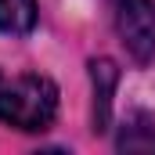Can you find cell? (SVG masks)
Masks as SVG:
<instances>
[{
	"mask_svg": "<svg viewBox=\"0 0 155 155\" xmlns=\"http://www.w3.org/2000/svg\"><path fill=\"white\" fill-rule=\"evenodd\" d=\"M58 112V87L40 72L18 76L0 90V119L15 130H47Z\"/></svg>",
	"mask_w": 155,
	"mask_h": 155,
	"instance_id": "obj_1",
	"label": "cell"
},
{
	"mask_svg": "<svg viewBox=\"0 0 155 155\" xmlns=\"http://www.w3.org/2000/svg\"><path fill=\"white\" fill-rule=\"evenodd\" d=\"M112 22L134 61L148 65L155 58V4L152 0H108Z\"/></svg>",
	"mask_w": 155,
	"mask_h": 155,
	"instance_id": "obj_2",
	"label": "cell"
},
{
	"mask_svg": "<svg viewBox=\"0 0 155 155\" xmlns=\"http://www.w3.org/2000/svg\"><path fill=\"white\" fill-rule=\"evenodd\" d=\"M90 79H94V130L105 134L112 119V94L119 83V69L112 58H94L90 61Z\"/></svg>",
	"mask_w": 155,
	"mask_h": 155,
	"instance_id": "obj_3",
	"label": "cell"
},
{
	"mask_svg": "<svg viewBox=\"0 0 155 155\" xmlns=\"http://www.w3.org/2000/svg\"><path fill=\"white\" fill-rule=\"evenodd\" d=\"M36 25V0H0V33L22 36Z\"/></svg>",
	"mask_w": 155,
	"mask_h": 155,
	"instance_id": "obj_4",
	"label": "cell"
},
{
	"mask_svg": "<svg viewBox=\"0 0 155 155\" xmlns=\"http://www.w3.org/2000/svg\"><path fill=\"white\" fill-rule=\"evenodd\" d=\"M119 152H155V123L148 116H134L119 134Z\"/></svg>",
	"mask_w": 155,
	"mask_h": 155,
	"instance_id": "obj_5",
	"label": "cell"
}]
</instances>
